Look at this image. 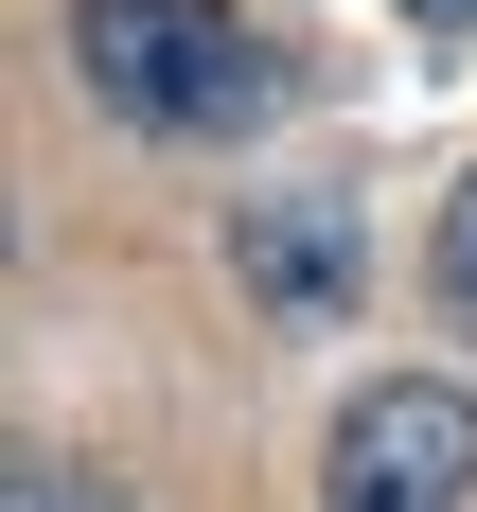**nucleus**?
<instances>
[{"label": "nucleus", "instance_id": "1", "mask_svg": "<svg viewBox=\"0 0 477 512\" xmlns=\"http://www.w3.org/2000/svg\"><path fill=\"white\" fill-rule=\"evenodd\" d=\"M71 71L142 142H248L283 106V53L248 18H212V0H71Z\"/></svg>", "mask_w": 477, "mask_h": 512}, {"label": "nucleus", "instance_id": "2", "mask_svg": "<svg viewBox=\"0 0 477 512\" xmlns=\"http://www.w3.org/2000/svg\"><path fill=\"white\" fill-rule=\"evenodd\" d=\"M318 495H336V512H460V495H477V389H460V371H389V389H354Z\"/></svg>", "mask_w": 477, "mask_h": 512}, {"label": "nucleus", "instance_id": "3", "mask_svg": "<svg viewBox=\"0 0 477 512\" xmlns=\"http://www.w3.org/2000/svg\"><path fill=\"white\" fill-rule=\"evenodd\" d=\"M230 283H248V318H283V336H336L354 283H371L354 195H248L230 212Z\"/></svg>", "mask_w": 477, "mask_h": 512}, {"label": "nucleus", "instance_id": "4", "mask_svg": "<svg viewBox=\"0 0 477 512\" xmlns=\"http://www.w3.org/2000/svg\"><path fill=\"white\" fill-rule=\"evenodd\" d=\"M424 283H442V318H460V336H477V177H460V195H442V248H424Z\"/></svg>", "mask_w": 477, "mask_h": 512}, {"label": "nucleus", "instance_id": "5", "mask_svg": "<svg viewBox=\"0 0 477 512\" xmlns=\"http://www.w3.org/2000/svg\"><path fill=\"white\" fill-rule=\"evenodd\" d=\"M407 18H424V36H477V0H407Z\"/></svg>", "mask_w": 477, "mask_h": 512}]
</instances>
